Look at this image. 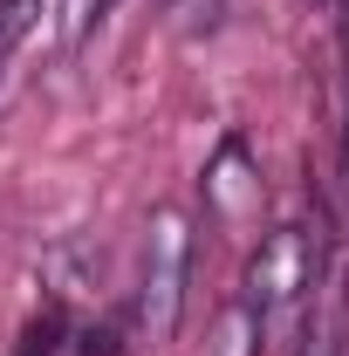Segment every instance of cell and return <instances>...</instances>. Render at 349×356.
Listing matches in <instances>:
<instances>
[{"mask_svg":"<svg viewBox=\"0 0 349 356\" xmlns=\"http://www.w3.org/2000/svg\"><path fill=\"white\" fill-rule=\"evenodd\" d=\"M185 288H192V220L178 206H158L144 226V274H137V322H144L151 343L178 336Z\"/></svg>","mask_w":349,"mask_h":356,"instance_id":"6da1fadb","label":"cell"},{"mask_svg":"<svg viewBox=\"0 0 349 356\" xmlns=\"http://www.w3.org/2000/svg\"><path fill=\"white\" fill-rule=\"evenodd\" d=\"M315 295H322V240H308V226H274L261 254L247 261V302L274 329L288 309H308Z\"/></svg>","mask_w":349,"mask_h":356,"instance_id":"7a4b0ae2","label":"cell"},{"mask_svg":"<svg viewBox=\"0 0 349 356\" xmlns=\"http://www.w3.org/2000/svg\"><path fill=\"white\" fill-rule=\"evenodd\" d=\"M206 199H213L219 220H247V213L261 206V172H254V158H247L240 137L219 144V158L206 165Z\"/></svg>","mask_w":349,"mask_h":356,"instance_id":"3957f363","label":"cell"},{"mask_svg":"<svg viewBox=\"0 0 349 356\" xmlns=\"http://www.w3.org/2000/svg\"><path fill=\"white\" fill-rule=\"evenodd\" d=\"M302 356H349V281L302 309Z\"/></svg>","mask_w":349,"mask_h":356,"instance_id":"277c9868","label":"cell"},{"mask_svg":"<svg viewBox=\"0 0 349 356\" xmlns=\"http://www.w3.org/2000/svg\"><path fill=\"white\" fill-rule=\"evenodd\" d=\"M261 343H267V322H261V309H254L247 295H233V302H226V309L213 315L206 356H261Z\"/></svg>","mask_w":349,"mask_h":356,"instance_id":"5b68a950","label":"cell"},{"mask_svg":"<svg viewBox=\"0 0 349 356\" xmlns=\"http://www.w3.org/2000/svg\"><path fill=\"white\" fill-rule=\"evenodd\" d=\"M226 14H233V0H165V21H172L185 42H206L226 28Z\"/></svg>","mask_w":349,"mask_h":356,"instance_id":"8992f818","label":"cell"},{"mask_svg":"<svg viewBox=\"0 0 349 356\" xmlns=\"http://www.w3.org/2000/svg\"><path fill=\"white\" fill-rule=\"evenodd\" d=\"M103 14H110V0H55V48H62V55H76Z\"/></svg>","mask_w":349,"mask_h":356,"instance_id":"52a82bcc","label":"cell"},{"mask_svg":"<svg viewBox=\"0 0 349 356\" xmlns=\"http://www.w3.org/2000/svg\"><path fill=\"white\" fill-rule=\"evenodd\" d=\"M42 14H48V0H0V69L14 62V48L35 35Z\"/></svg>","mask_w":349,"mask_h":356,"instance_id":"ba28073f","label":"cell"},{"mask_svg":"<svg viewBox=\"0 0 349 356\" xmlns=\"http://www.w3.org/2000/svg\"><path fill=\"white\" fill-rule=\"evenodd\" d=\"M343 165H349V124H343Z\"/></svg>","mask_w":349,"mask_h":356,"instance_id":"9c48e42d","label":"cell"}]
</instances>
